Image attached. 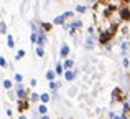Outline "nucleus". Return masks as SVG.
<instances>
[{
	"mask_svg": "<svg viewBox=\"0 0 130 119\" xmlns=\"http://www.w3.org/2000/svg\"><path fill=\"white\" fill-rule=\"evenodd\" d=\"M64 76H66V80H68V81H71V80H74V76H76V73H74V71H71V70H68Z\"/></svg>",
	"mask_w": 130,
	"mask_h": 119,
	"instance_id": "39448f33",
	"label": "nucleus"
},
{
	"mask_svg": "<svg viewBox=\"0 0 130 119\" xmlns=\"http://www.w3.org/2000/svg\"><path fill=\"white\" fill-rule=\"evenodd\" d=\"M18 119H28V117H26V116H20Z\"/></svg>",
	"mask_w": 130,
	"mask_h": 119,
	"instance_id": "7c9ffc66",
	"label": "nucleus"
},
{
	"mask_svg": "<svg viewBox=\"0 0 130 119\" xmlns=\"http://www.w3.org/2000/svg\"><path fill=\"white\" fill-rule=\"evenodd\" d=\"M23 56H25V51H23V50H20L18 53H17V60H20V58H23Z\"/></svg>",
	"mask_w": 130,
	"mask_h": 119,
	"instance_id": "b1692460",
	"label": "nucleus"
},
{
	"mask_svg": "<svg viewBox=\"0 0 130 119\" xmlns=\"http://www.w3.org/2000/svg\"><path fill=\"white\" fill-rule=\"evenodd\" d=\"M56 74H63V64L61 63L56 64Z\"/></svg>",
	"mask_w": 130,
	"mask_h": 119,
	"instance_id": "dca6fc26",
	"label": "nucleus"
},
{
	"mask_svg": "<svg viewBox=\"0 0 130 119\" xmlns=\"http://www.w3.org/2000/svg\"><path fill=\"white\" fill-rule=\"evenodd\" d=\"M64 68H66V70H71V68H73V60H66L64 61Z\"/></svg>",
	"mask_w": 130,
	"mask_h": 119,
	"instance_id": "f8f14e48",
	"label": "nucleus"
},
{
	"mask_svg": "<svg viewBox=\"0 0 130 119\" xmlns=\"http://www.w3.org/2000/svg\"><path fill=\"white\" fill-rule=\"evenodd\" d=\"M128 46H130L128 42H124V43H122V50H124V51H125V50H128Z\"/></svg>",
	"mask_w": 130,
	"mask_h": 119,
	"instance_id": "393cba45",
	"label": "nucleus"
},
{
	"mask_svg": "<svg viewBox=\"0 0 130 119\" xmlns=\"http://www.w3.org/2000/svg\"><path fill=\"white\" fill-rule=\"evenodd\" d=\"M40 101H41V103H44V104H46L48 101H50V94H48V93L41 94V96H40Z\"/></svg>",
	"mask_w": 130,
	"mask_h": 119,
	"instance_id": "6e6552de",
	"label": "nucleus"
},
{
	"mask_svg": "<svg viewBox=\"0 0 130 119\" xmlns=\"http://www.w3.org/2000/svg\"><path fill=\"white\" fill-rule=\"evenodd\" d=\"M36 55H38L40 58H41V56L44 55V50H43V46H38V48H36Z\"/></svg>",
	"mask_w": 130,
	"mask_h": 119,
	"instance_id": "2eb2a0df",
	"label": "nucleus"
},
{
	"mask_svg": "<svg viewBox=\"0 0 130 119\" xmlns=\"http://www.w3.org/2000/svg\"><path fill=\"white\" fill-rule=\"evenodd\" d=\"M64 17H66V18H69V17H73V12H66V13H64Z\"/></svg>",
	"mask_w": 130,
	"mask_h": 119,
	"instance_id": "cd10ccee",
	"label": "nucleus"
},
{
	"mask_svg": "<svg viewBox=\"0 0 130 119\" xmlns=\"http://www.w3.org/2000/svg\"><path fill=\"white\" fill-rule=\"evenodd\" d=\"M17 96H18L20 99H23V96H25V88H23L22 84H18V88H17Z\"/></svg>",
	"mask_w": 130,
	"mask_h": 119,
	"instance_id": "7ed1b4c3",
	"label": "nucleus"
},
{
	"mask_svg": "<svg viewBox=\"0 0 130 119\" xmlns=\"http://www.w3.org/2000/svg\"><path fill=\"white\" fill-rule=\"evenodd\" d=\"M30 98H31V101H38L40 99V96L36 93H31V96H30Z\"/></svg>",
	"mask_w": 130,
	"mask_h": 119,
	"instance_id": "a878e982",
	"label": "nucleus"
},
{
	"mask_svg": "<svg viewBox=\"0 0 130 119\" xmlns=\"http://www.w3.org/2000/svg\"><path fill=\"white\" fill-rule=\"evenodd\" d=\"M7 42H8V46H10V48H13V38L10 35H7Z\"/></svg>",
	"mask_w": 130,
	"mask_h": 119,
	"instance_id": "a211bd4d",
	"label": "nucleus"
},
{
	"mask_svg": "<svg viewBox=\"0 0 130 119\" xmlns=\"http://www.w3.org/2000/svg\"><path fill=\"white\" fill-rule=\"evenodd\" d=\"M38 111H40L41 114H46V113H48V109H46V106H44V104H41V106H40V109H38Z\"/></svg>",
	"mask_w": 130,
	"mask_h": 119,
	"instance_id": "4be33fe9",
	"label": "nucleus"
},
{
	"mask_svg": "<svg viewBox=\"0 0 130 119\" xmlns=\"http://www.w3.org/2000/svg\"><path fill=\"white\" fill-rule=\"evenodd\" d=\"M86 46H87L89 50H91V48H94V43H92V40H91V38H87V42H86Z\"/></svg>",
	"mask_w": 130,
	"mask_h": 119,
	"instance_id": "aec40b11",
	"label": "nucleus"
},
{
	"mask_svg": "<svg viewBox=\"0 0 130 119\" xmlns=\"http://www.w3.org/2000/svg\"><path fill=\"white\" fill-rule=\"evenodd\" d=\"M112 35H114V33H112V32H105V33H104V35H102V36H101V38H99V42H101V43H107V40H109V38H110V36H112Z\"/></svg>",
	"mask_w": 130,
	"mask_h": 119,
	"instance_id": "f03ea898",
	"label": "nucleus"
},
{
	"mask_svg": "<svg viewBox=\"0 0 130 119\" xmlns=\"http://www.w3.org/2000/svg\"><path fill=\"white\" fill-rule=\"evenodd\" d=\"M122 64H124V66L127 68L128 64H130V61H128V58H124V60H122Z\"/></svg>",
	"mask_w": 130,
	"mask_h": 119,
	"instance_id": "bb28decb",
	"label": "nucleus"
},
{
	"mask_svg": "<svg viewBox=\"0 0 130 119\" xmlns=\"http://www.w3.org/2000/svg\"><path fill=\"white\" fill-rule=\"evenodd\" d=\"M26 106H28V104H26V103H20V108H22V109H25Z\"/></svg>",
	"mask_w": 130,
	"mask_h": 119,
	"instance_id": "c85d7f7f",
	"label": "nucleus"
},
{
	"mask_svg": "<svg viewBox=\"0 0 130 119\" xmlns=\"http://www.w3.org/2000/svg\"><path fill=\"white\" fill-rule=\"evenodd\" d=\"M58 86H59V84H58V83H54V81H50V88H51V89H58Z\"/></svg>",
	"mask_w": 130,
	"mask_h": 119,
	"instance_id": "6ab92c4d",
	"label": "nucleus"
},
{
	"mask_svg": "<svg viewBox=\"0 0 130 119\" xmlns=\"http://www.w3.org/2000/svg\"><path fill=\"white\" fill-rule=\"evenodd\" d=\"M64 18H66L64 15H59V17H56V18L53 20V22H54V25H61V23H64Z\"/></svg>",
	"mask_w": 130,
	"mask_h": 119,
	"instance_id": "20e7f679",
	"label": "nucleus"
},
{
	"mask_svg": "<svg viewBox=\"0 0 130 119\" xmlns=\"http://www.w3.org/2000/svg\"><path fill=\"white\" fill-rule=\"evenodd\" d=\"M0 66H2V68H7V60L3 58V56H0Z\"/></svg>",
	"mask_w": 130,
	"mask_h": 119,
	"instance_id": "412c9836",
	"label": "nucleus"
},
{
	"mask_svg": "<svg viewBox=\"0 0 130 119\" xmlns=\"http://www.w3.org/2000/svg\"><path fill=\"white\" fill-rule=\"evenodd\" d=\"M76 10H77L79 13H84V12H86V7H84V5H77V7H76Z\"/></svg>",
	"mask_w": 130,
	"mask_h": 119,
	"instance_id": "f3484780",
	"label": "nucleus"
},
{
	"mask_svg": "<svg viewBox=\"0 0 130 119\" xmlns=\"http://www.w3.org/2000/svg\"><path fill=\"white\" fill-rule=\"evenodd\" d=\"M41 119H50V117H48V116H46V114H43V117H41Z\"/></svg>",
	"mask_w": 130,
	"mask_h": 119,
	"instance_id": "c756f323",
	"label": "nucleus"
},
{
	"mask_svg": "<svg viewBox=\"0 0 130 119\" xmlns=\"http://www.w3.org/2000/svg\"><path fill=\"white\" fill-rule=\"evenodd\" d=\"M38 45L40 46L44 45V33L43 32H38Z\"/></svg>",
	"mask_w": 130,
	"mask_h": 119,
	"instance_id": "0eeeda50",
	"label": "nucleus"
},
{
	"mask_svg": "<svg viewBox=\"0 0 130 119\" xmlns=\"http://www.w3.org/2000/svg\"><path fill=\"white\" fill-rule=\"evenodd\" d=\"M0 33H2V35H7V23L5 22L0 23Z\"/></svg>",
	"mask_w": 130,
	"mask_h": 119,
	"instance_id": "1a4fd4ad",
	"label": "nucleus"
},
{
	"mask_svg": "<svg viewBox=\"0 0 130 119\" xmlns=\"http://www.w3.org/2000/svg\"><path fill=\"white\" fill-rule=\"evenodd\" d=\"M61 56H68V55H69V46H68V45H63V48H61Z\"/></svg>",
	"mask_w": 130,
	"mask_h": 119,
	"instance_id": "423d86ee",
	"label": "nucleus"
},
{
	"mask_svg": "<svg viewBox=\"0 0 130 119\" xmlns=\"http://www.w3.org/2000/svg\"><path fill=\"white\" fill-rule=\"evenodd\" d=\"M112 98H117V99L120 98V89H119V88H117V89H114V91H112ZM119 101H120V99H119Z\"/></svg>",
	"mask_w": 130,
	"mask_h": 119,
	"instance_id": "ddd939ff",
	"label": "nucleus"
},
{
	"mask_svg": "<svg viewBox=\"0 0 130 119\" xmlns=\"http://www.w3.org/2000/svg\"><path fill=\"white\" fill-rule=\"evenodd\" d=\"M120 18L122 20H130V10L127 8V7L120 8Z\"/></svg>",
	"mask_w": 130,
	"mask_h": 119,
	"instance_id": "f257e3e1",
	"label": "nucleus"
},
{
	"mask_svg": "<svg viewBox=\"0 0 130 119\" xmlns=\"http://www.w3.org/2000/svg\"><path fill=\"white\" fill-rule=\"evenodd\" d=\"M54 74H56V71H48V73H46V80L48 81H53L54 80Z\"/></svg>",
	"mask_w": 130,
	"mask_h": 119,
	"instance_id": "9d476101",
	"label": "nucleus"
},
{
	"mask_svg": "<svg viewBox=\"0 0 130 119\" xmlns=\"http://www.w3.org/2000/svg\"><path fill=\"white\" fill-rule=\"evenodd\" d=\"M3 88H5V89H10V88H12V81L5 80V81H3Z\"/></svg>",
	"mask_w": 130,
	"mask_h": 119,
	"instance_id": "4468645a",
	"label": "nucleus"
},
{
	"mask_svg": "<svg viewBox=\"0 0 130 119\" xmlns=\"http://www.w3.org/2000/svg\"><path fill=\"white\" fill-rule=\"evenodd\" d=\"M30 40H31V43H36V42H38V33L33 32L31 35H30Z\"/></svg>",
	"mask_w": 130,
	"mask_h": 119,
	"instance_id": "9b49d317",
	"label": "nucleus"
},
{
	"mask_svg": "<svg viewBox=\"0 0 130 119\" xmlns=\"http://www.w3.org/2000/svg\"><path fill=\"white\" fill-rule=\"evenodd\" d=\"M15 80H17V81H18V83H22V81H23V74H20V73H17V74H15Z\"/></svg>",
	"mask_w": 130,
	"mask_h": 119,
	"instance_id": "5701e85b",
	"label": "nucleus"
}]
</instances>
